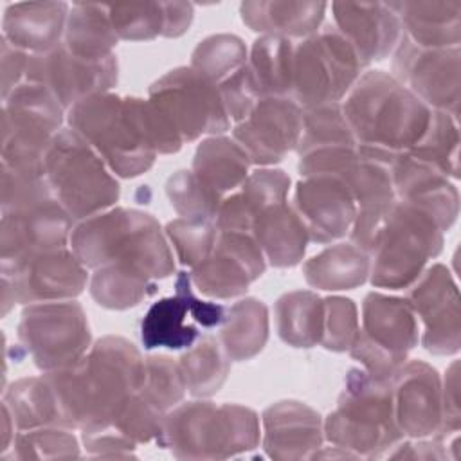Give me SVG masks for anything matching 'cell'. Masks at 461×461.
<instances>
[{
    "label": "cell",
    "mask_w": 461,
    "mask_h": 461,
    "mask_svg": "<svg viewBox=\"0 0 461 461\" xmlns=\"http://www.w3.org/2000/svg\"><path fill=\"white\" fill-rule=\"evenodd\" d=\"M393 76L430 110L459 117L461 50L423 49L405 34L393 52Z\"/></svg>",
    "instance_id": "obj_14"
},
{
    "label": "cell",
    "mask_w": 461,
    "mask_h": 461,
    "mask_svg": "<svg viewBox=\"0 0 461 461\" xmlns=\"http://www.w3.org/2000/svg\"><path fill=\"white\" fill-rule=\"evenodd\" d=\"M403 34L423 49H454L461 41V2H389Z\"/></svg>",
    "instance_id": "obj_28"
},
{
    "label": "cell",
    "mask_w": 461,
    "mask_h": 461,
    "mask_svg": "<svg viewBox=\"0 0 461 461\" xmlns=\"http://www.w3.org/2000/svg\"><path fill=\"white\" fill-rule=\"evenodd\" d=\"M294 40L259 36L250 49L247 67L259 97H290Z\"/></svg>",
    "instance_id": "obj_37"
},
{
    "label": "cell",
    "mask_w": 461,
    "mask_h": 461,
    "mask_svg": "<svg viewBox=\"0 0 461 461\" xmlns=\"http://www.w3.org/2000/svg\"><path fill=\"white\" fill-rule=\"evenodd\" d=\"M79 456V443L70 429L38 427L14 436L9 459H72Z\"/></svg>",
    "instance_id": "obj_44"
},
{
    "label": "cell",
    "mask_w": 461,
    "mask_h": 461,
    "mask_svg": "<svg viewBox=\"0 0 461 461\" xmlns=\"http://www.w3.org/2000/svg\"><path fill=\"white\" fill-rule=\"evenodd\" d=\"M29 56L25 50L13 47L9 41L2 38V99H5L20 83L25 79V68Z\"/></svg>",
    "instance_id": "obj_55"
},
{
    "label": "cell",
    "mask_w": 461,
    "mask_h": 461,
    "mask_svg": "<svg viewBox=\"0 0 461 461\" xmlns=\"http://www.w3.org/2000/svg\"><path fill=\"white\" fill-rule=\"evenodd\" d=\"M335 29L366 65L382 61L398 47L403 31L389 2H333Z\"/></svg>",
    "instance_id": "obj_22"
},
{
    "label": "cell",
    "mask_w": 461,
    "mask_h": 461,
    "mask_svg": "<svg viewBox=\"0 0 461 461\" xmlns=\"http://www.w3.org/2000/svg\"><path fill=\"white\" fill-rule=\"evenodd\" d=\"M72 229V216L54 196L2 211L0 268L36 252L67 247Z\"/></svg>",
    "instance_id": "obj_18"
},
{
    "label": "cell",
    "mask_w": 461,
    "mask_h": 461,
    "mask_svg": "<svg viewBox=\"0 0 461 461\" xmlns=\"http://www.w3.org/2000/svg\"><path fill=\"white\" fill-rule=\"evenodd\" d=\"M324 299L312 290L283 294L274 304L279 339L292 348H313L322 337Z\"/></svg>",
    "instance_id": "obj_36"
},
{
    "label": "cell",
    "mask_w": 461,
    "mask_h": 461,
    "mask_svg": "<svg viewBox=\"0 0 461 461\" xmlns=\"http://www.w3.org/2000/svg\"><path fill=\"white\" fill-rule=\"evenodd\" d=\"M70 5L67 2H16L4 11L2 38L27 54L50 50L63 41Z\"/></svg>",
    "instance_id": "obj_25"
},
{
    "label": "cell",
    "mask_w": 461,
    "mask_h": 461,
    "mask_svg": "<svg viewBox=\"0 0 461 461\" xmlns=\"http://www.w3.org/2000/svg\"><path fill=\"white\" fill-rule=\"evenodd\" d=\"M265 259L277 268L301 263L310 236L295 207L286 200L263 211L250 229Z\"/></svg>",
    "instance_id": "obj_30"
},
{
    "label": "cell",
    "mask_w": 461,
    "mask_h": 461,
    "mask_svg": "<svg viewBox=\"0 0 461 461\" xmlns=\"http://www.w3.org/2000/svg\"><path fill=\"white\" fill-rule=\"evenodd\" d=\"M371 258L360 247L335 243L303 265V274L312 288L324 292L353 290L369 279Z\"/></svg>",
    "instance_id": "obj_32"
},
{
    "label": "cell",
    "mask_w": 461,
    "mask_h": 461,
    "mask_svg": "<svg viewBox=\"0 0 461 461\" xmlns=\"http://www.w3.org/2000/svg\"><path fill=\"white\" fill-rule=\"evenodd\" d=\"M148 99L169 121L184 144L203 135H221L230 128L218 86L191 67L166 72L149 86Z\"/></svg>",
    "instance_id": "obj_11"
},
{
    "label": "cell",
    "mask_w": 461,
    "mask_h": 461,
    "mask_svg": "<svg viewBox=\"0 0 461 461\" xmlns=\"http://www.w3.org/2000/svg\"><path fill=\"white\" fill-rule=\"evenodd\" d=\"M250 164L249 155L234 139L212 135L198 144L191 171L203 185L225 198L245 182Z\"/></svg>",
    "instance_id": "obj_31"
},
{
    "label": "cell",
    "mask_w": 461,
    "mask_h": 461,
    "mask_svg": "<svg viewBox=\"0 0 461 461\" xmlns=\"http://www.w3.org/2000/svg\"><path fill=\"white\" fill-rule=\"evenodd\" d=\"M366 67L351 43L328 23L295 43L290 97L301 108L339 103Z\"/></svg>",
    "instance_id": "obj_8"
},
{
    "label": "cell",
    "mask_w": 461,
    "mask_h": 461,
    "mask_svg": "<svg viewBox=\"0 0 461 461\" xmlns=\"http://www.w3.org/2000/svg\"><path fill=\"white\" fill-rule=\"evenodd\" d=\"M358 333L357 304L340 295L324 297V319L321 346L328 351H348Z\"/></svg>",
    "instance_id": "obj_49"
},
{
    "label": "cell",
    "mask_w": 461,
    "mask_h": 461,
    "mask_svg": "<svg viewBox=\"0 0 461 461\" xmlns=\"http://www.w3.org/2000/svg\"><path fill=\"white\" fill-rule=\"evenodd\" d=\"M418 340V317L405 297L369 292L362 303V326L348 351L371 376L391 380Z\"/></svg>",
    "instance_id": "obj_10"
},
{
    "label": "cell",
    "mask_w": 461,
    "mask_h": 461,
    "mask_svg": "<svg viewBox=\"0 0 461 461\" xmlns=\"http://www.w3.org/2000/svg\"><path fill=\"white\" fill-rule=\"evenodd\" d=\"M394 418L403 438H441V376L423 360H407L391 378Z\"/></svg>",
    "instance_id": "obj_20"
},
{
    "label": "cell",
    "mask_w": 461,
    "mask_h": 461,
    "mask_svg": "<svg viewBox=\"0 0 461 461\" xmlns=\"http://www.w3.org/2000/svg\"><path fill=\"white\" fill-rule=\"evenodd\" d=\"M18 340L38 369L52 371L81 358L92 346V333L83 306L68 299L27 304Z\"/></svg>",
    "instance_id": "obj_12"
},
{
    "label": "cell",
    "mask_w": 461,
    "mask_h": 461,
    "mask_svg": "<svg viewBox=\"0 0 461 461\" xmlns=\"http://www.w3.org/2000/svg\"><path fill=\"white\" fill-rule=\"evenodd\" d=\"M119 41L104 4H72L63 34V45L88 61H103L113 56Z\"/></svg>",
    "instance_id": "obj_35"
},
{
    "label": "cell",
    "mask_w": 461,
    "mask_h": 461,
    "mask_svg": "<svg viewBox=\"0 0 461 461\" xmlns=\"http://www.w3.org/2000/svg\"><path fill=\"white\" fill-rule=\"evenodd\" d=\"M290 176L283 169L261 167L245 178V182L221 200L216 214L218 230L249 232L258 216L270 205L286 200Z\"/></svg>",
    "instance_id": "obj_26"
},
{
    "label": "cell",
    "mask_w": 461,
    "mask_h": 461,
    "mask_svg": "<svg viewBox=\"0 0 461 461\" xmlns=\"http://www.w3.org/2000/svg\"><path fill=\"white\" fill-rule=\"evenodd\" d=\"M14 420L7 409V405L2 402V454L9 450V445L14 439Z\"/></svg>",
    "instance_id": "obj_58"
},
{
    "label": "cell",
    "mask_w": 461,
    "mask_h": 461,
    "mask_svg": "<svg viewBox=\"0 0 461 461\" xmlns=\"http://www.w3.org/2000/svg\"><path fill=\"white\" fill-rule=\"evenodd\" d=\"M191 274L178 272L175 279V295L162 297L148 308L140 322V340L146 349H187L198 340V328L187 322V317H191Z\"/></svg>",
    "instance_id": "obj_27"
},
{
    "label": "cell",
    "mask_w": 461,
    "mask_h": 461,
    "mask_svg": "<svg viewBox=\"0 0 461 461\" xmlns=\"http://www.w3.org/2000/svg\"><path fill=\"white\" fill-rule=\"evenodd\" d=\"M67 122L121 178L146 173L158 155L148 99L95 94L67 110Z\"/></svg>",
    "instance_id": "obj_3"
},
{
    "label": "cell",
    "mask_w": 461,
    "mask_h": 461,
    "mask_svg": "<svg viewBox=\"0 0 461 461\" xmlns=\"http://www.w3.org/2000/svg\"><path fill=\"white\" fill-rule=\"evenodd\" d=\"M2 315L16 303H50L77 297L88 281L86 267L67 249H52L2 267Z\"/></svg>",
    "instance_id": "obj_13"
},
{
    "label": "cell",
    "mask_w": 461,
    "mask_h": 461,
    "mask_svg": "<svg viewBox=\"0 0 461 461\" xmlns=\"http://www.w3.org/2000/svg\"><path fill=\"white\" fill-rule=\"evenodd\" d=\"M157 292L153 279L124 263H108L94 270L92 299L108 310H128Z\"/></svg>",
    "instance_id": "obj_40"
},
{
    "label": "cell",
    "mask_w": 461,
    "mask_h": 461,
    "mask_svg": "<svg viewBox=\"0 0 461 461\" xmlns=\"http://www.w3.org/2000/svg\"><path fill=\"white\" fill-rule=\"evenodd\" d=\"M178 367L187 393L196 398H207L225 384L230 373V358L220 340L212 335H202L178 358Z\"/></svg>",
    "instance_id": "obj_38"
},
{
    "label": "cell",
    "mask_w": 461,
    "mask_h": 461,
    "mask_svg": "<svg viewBox=\"0 0 461 461\" xmlns=\"http://www.w3.org/2000/svg\"><path fill=\"white\" fill-rule=\"evenodd\" d=\"M443 438H421V439H402L396 443L385 457L389 459H445L448 457L443 450Z\"/></svg>",
    "instance_id": "obj_56"
},
{
    "label": "cell",
    "mask_w": 461,
    "mask_h": 461,
    "mask_svg": "<svg viewBox=\"0 0 461 461\" xmlns=\"http://www.w3.org/2000/svg\"><path fill=\"white\" fill-rule=\"evenodd\" d=\"M43 376L52 387L61 427L94 432L112 427L121 407L140 391L146 358L128 339L106 335L76 362L43 371Z\"/></svg>",
    "instance_id": "obj_1"
},
{
    "label": "cell",
    "mask_w": 461,
    "mask_h": 461,
    "mask_svg": "<svg viewBox=\"0 0 461 461\" xmlns=\"http://www.w3.org/2000/svg\"><path fill=\"white\" fill-rule=\"evenodd\" d=\"M450 180L459 178V124L457 117L432 110L427 130L407 151Z\"/></svg>",
    "instance_id": "obj_41"
},
{
    "label": "cell",
    "mask_w": 461,
    "mask_h": 461,
    "mask_svg": "<svg viewBox=\"0 0 461 461\" xmlns=\"http://www.w3.org/2000/svg\"><path fill=\"white\" fill-rule=\"evenodd\" d=\"M263 448L279 461L312 459L322 448L324 430L321 414L297 400H281L261 414Z\"/></svg>",
    "instance_id": "obj_23"
},
{
    "label": "cell",
    "mask_w": 461,
    "mask_h": 461,
    "mask_svg": "<svg viewBox=\"0 0 461 461\" xmlns=\"http://www.w3.org/2000/svg\"><path fill=\"white\" fill-rule=\"evenodd\" d=\"M441 250L443 230L434 218L396 198L369 250V281L376 288H409Z\"/></svg>",
    "instance_id": "obj_6"
},
{
    "label": "cell",
    "mask_w": 461,
    "mask_h": 461,
    "mask_svg": "<svg viewBox=\"0 0 461 461\" xmlns=\"http://www.w3.org/2000/svg\"><path fill=\"white\" fill-rule=\"evenodd\" d=\"M166 194L171 207L182 218L211 220L216 223V214L223 198L203 185L191 169L173 173L166 182Z\"/></svg>",
    "instance_id": "obj_45"
},
{
    "label": "cell",
    "mask_w": 461,
    "mask_h": 461,
    "mask_svg": "<svg viewBox=\"0 0 461 461\" xmlns=\"http://www.w3.org/2000/svg\"><path fill=\"white\" fill-rule=\"evenodd\" d=\"M0 187L2 211L36 203L54 196L43 173H25L7 166H2Z\"/></svg>",
    "instance_id": "obj_51"
},
{
    "label": "cell",
    "mask_w": 461,
    "mask_h": 461,
    "mask_svg": "<svg viewBox=\"0 0 461 461\" xmlns=\"http://www.w3.org/2000/svg\"><path fill=\"white\" fill-rule=\"evenodd\" d=\"M405 301L423 324L421 346L432 355H456L461 348L459 290L450 270L434 263L407 288Z\"/></svg>",
    "instance_id": "obj_16"
},
{
    "label": "cell",
    "mask_w": 461,
    "mask_h": 461,
    "mask_svg": "<svg viewBox=\"0 0 461 461\" xmlns=\"http://www.w3.org/2000/svg\"><path fill=\"white\" fill-rule=\"evenodd\" d=\"M164 418L166 412L149 403L139 391L130 396L128 402L121 407L112 427L128 439H131L135 445H139L158 438Z\"/></svg>",
    "instance_id": "obj_50"
},
{
    "label": "cell",
    "mask_w": 461,
    "mask_h": 461,
    "mask_svg": "<svg viewBox=\"0 0 461 461\" xmlns=\"http://www.w3.org/2000/svg\"><path fill=\"white\" fill-rule=\"evenodd\" d=\"M104 7L119 40L146 41L164 32L162 2H115Z\"/></svg>",
    "instance_id": "obj_46"
},
{
    "label": "cell",
    "mask_w": 461,
    "mask_h": 461,
    "mask_svg": "<svg viewBox=\"0 0 461 461\" xmlns=\"http://www.w3.org/2000/svg\"><path fill=\"white\" fill-rule=\"evenodd\" d=\"M391 176L398 200L430 214L443 232L456 223L459 193L450 178L412 158L409 153H402L393 160Z\"/></svg>",
    "instance_id": "obj_24"
},
{
    "label": "cell",
    "mask_w": 461,
    "mask_h": 461,
    "mask_svg": "<svg viewBox=\"0 0 461 461\" xmlns=\"http://www.w3.org/2000/svg\"><path fill=\"white\" fill-rule=\"evenodd\" d=\"M63 112L43 85L22 81L2 104V166L45 175V155L63 130Z\"/></svg>",
    "instance_id": "obj_9"
},
{
    "label": "cell",
    "mask_w": 461,
    "mask_h": 461,
    "mask_svg": "<svg viewBox=\"0 0 461 461\" xmlns=\"http://www.w3.org/2000/svg\"><path fill=\"white\" fill-rule=\"evenodd\" d=\"M157 443L176 459H227L259 445V418L238 403H178L166 414Z\"/></svg>",
    "instance_id": "obj_5"
},
{
    "label": "cell",
    "mask_w": 461,
    "mask_h": 461,
    "mask_svg": "<svg viewBox=\"0 0 461 461\" xmlns=\"http://www.w3.org/2000/svg\"><path fill=\"white\" fill-rule=\"evenodd\" d=\"M324 439L355 457H385L403 439L394 418L391 380L351 367L337 407L322 421Z\"/></svg>",
    "instance_id": "obj_4"
},
{
    "label": "cell",
    "mask_w": 461,
    "mask_h": 461,
    "mask_svg": "<svg viewBox=\"0 0 461 461\" xmlns=\"http://www.w3.org/2000/svg\"><path fill=\"white\" fill-rule=\"evenodd\" d=\"M45 178L54 198L77 221L113 207L121 196V185L106 162L70 128L52 139L45 155Z\"/></svg>",
    "instance_id": "obj_7"
},
{
    "label": "cell",
    "mask_w": 461,
    "mask_h": 461,
    "mask_svg": "<svg viewBox=\"0 0 461 461\" xmlns=\"http://www.w3.org/2000/svg\"><path fill=\"white\" fill-rule=\"evenodd\" d=\"M128 207H110L94 216L79 220L70 232V250L86 268L112 263L121 236L128 225Z\"/></svg>",
    "instance_id": "obj_33"
},
{
    "label": "cell",
    "mask_w": 461,
    "mask_h": 461,
    "mask_svg": "<svg viewBox=\"0 0 461 461\" xmlns=\"http://www.w3.org/2000/svg\"><path fill=\"white\" fill-rule=\"evenodd\" d=\"M218 232L220 230L214 221L196 218H175L167 221L164 229V234L173 245L178 261L191 268L211 254Z\"/></svg>",
    "instance_id": "obj_47"
},
{
    "label": "cell",
    "mask_w": 461,
    "mask_h": 461,
    "mask_svg": "<svg viewBox=\"0 0 461 461\" xmlns=\"http://www.w3.org/2000/svg\"><path fill=\"white\" fill-rule=\"evenodd\" d=\"M326 9V2L259 0L243 2L240 14L243 23L261 36L303 40L321 29Z\"/></svg>",
    "instance_id": "obj_29"
},
{
    "label": "cell",
    "mask_w": 461,
    "mask_h": 461,
    "mask_svg": "<svg viewBox=\"0 0 461 461\" xmlns=\"http://www.w3.org/2000/svg\"><path fill=\"white\" fill-rule=\"evenodd\" d=\"M249 52L243 40L236 34H212L202 40L191 54V68L216 86L243 68Z\"/></svg>",
    "instance_id": "obj_43"
},
{
    "label": "cell",
    "mask_w": 461,
    "mask_h": 461,
    "mask_svg": "<svg viewBox=\"0 0 461 461\" xmlns=\"http://www.w3.org/2000/svg\"><path fill=\"white\" fill-rule=\"evenodd\" d=\"M4 403L7 405L18 430L61 427L52 387L43 375L13 382L4 393Z\"/></svg>",
    "instance_id": "obj_39"
},
{
    "label": "cell",
    "mask_w": 461,
    "mask_h": 461,
    "mask_svg": "<svg viewBox=\"0 0 461 461\" xmlns=\"http://www.w3.org/2000/svg\"><path fill=\"white\" fill-rule=\"evenodd\" d=\"M303 108L292 97H259L249 117L234 124L232 139L256 166L281 162L297 148Z\"/></svg>",
    "instance_id": "obj_19"
},
{
    "label": "cell",
    "mask_w": 461,
    "mask_h": 461,
    "mask_svg": "<svg viewBox=\"0 0 461 461\" xmlns=\"http://www.w3.org/2000/svg\"><path fill=\"white\" fill-rule=\"evenodd\" d=\"M164 4V38H178L189 31L194 5L191 2H162Z\"/></svg>",
    "instance_id": "obj_57"
},
{
    "label": "cell",
    "mask_w": 461,
    "mask_h": 461,
    "mask_svg": "<svg viewBox=\"0 0 461 461\" xmlns=\"http://www.w3.org/2000/svg\"><path fill=\"white\" fill-rule=\"evenodd\" d=\"M218 90L229 119L234 121L236 124L249 117V113L252 112V108L259 99L247 65L240 68L236 74H232L230 77H227L223 83H220Z\"/></svg>",
    "instance_id": "obj_52"
},
{
    "label": "cell",
    "mask_w": 461,
    "mask_h": 461,
    "mask_svg": "<svg viewBox=\"0 0 461 461\" xmlns=\"http://www.w3.org/2000/svg\"><path fill=\"white\" fill-rule=\"evenodd\" d=\"M267 259L249 232L220 230L211 254L193 267V286L216 299H230L245 294L263 276Z\"/></svg>",
    "instance_id": "obj_17"
},
{
    "label": "cell",
    "mask_w": 461,
    "mask_h": 461,
    "mask_svg": "<svg viewBox=\"0 0 461 461\" xmlns=\"http://www.w3.org/2000/svg\"><path fill=\"white\" fill-rule=\"evenodd\" d=\"M441 405H443V423L441 438L459 432L461 429V411H459V362L454 360L441 380Z\"/></svg>",
    "instance_id": "obj_54"
},
{
    "label": "cell",
    "mask_w": 461,
    "mask_h": 461,
    "mask_svg": "<svg viewBox=\"0 0 461 461\" xmlns=\"http://www.w3.org/2000/svg\"><path fill=\"white\" fill-rule=\"evenodd\" d=\"M294 207L310 241L321 245L346 236L357 214V203L348 185L331 175L303 176L295 185Z\"/></svg>",
    "instance_id": "obj_21"
},
{
    "label": "cell",
    "mask_w": 461,
    "mask_h": 461,
    "mask_svg": "<svg viewBox=\"0 0 461 461\" xmlns=\"http://www.w3.org/2000/svg\"><path fill=\"white\" fill-rule=\"evenodd\" d=\"M268 340V308L256 297H245L225 308L220 344L230 360L254 358Z\"/></svg>",
    "instance_id": "obj_34"
},
{
    "label": "cell",
    "mask_w": 461,
    "mask_h": 461,
    "mask_svg": "<svg viewBox=\"0 0 461 461\" xmlns=\"http://www.w3.org/2000/svg\"><path fill=\"white\" fill-rule=\"evenodd\" d=\"M117 79L115 54L103 61H88L72 54L61 41L50 50L29 56L23 81L43 85L65 110H70L90 95L110 92Z\"/></svg>",
    "instance_id": "obj_15"
},
{
    "label": "cell",
    "mask_w": 461,
    "mask_h": 461,
    "mask_svg": "<svg viewBox=\"0 0 461 461\" xmlns=\"http://www.w3.org/2000/svg\"><path fill=\"white\" fill-rule=\"evenodd\" d=\"M185 391L178 362L167 355H149L146 358V376L140 394L149 403L167 414L184 400Z\"/></svg>",
    "instance_id": "obj_48"
},
{
    "label": "cell",
    "mask_w": 461,
    "mask_h": 461,
    "mask_svg": "<svg viewBox=\"0 0 461 461\" xmlns=\"http://www.w3.org/2000/svg\"><path fill=\"white\" fill-rule=\"evenodd\" d=\"M340 106L358 151L389 164L420 140L432 113L423 101L384 70L364 72Z\"/></svg>",
    "instance_id": "obj_2"
},
{
    "label": "cell",
    "mask_w": 461,
    "mask_h": 461,
    "mask_svg": "<svg viewBox=\"0 0 461 461\" xmlns=\"http://www.w3.org/2000/svg\"><path fill=\"white\" fill-rule=\"evenodd\" d=\"M83 445L92 457H130L137 447L113 427L83 432Z\"/></svg>",
    "instance_id": "obj_53"
},
{
    "label": "cell",
    "mask_w": 461,
    "mask_h": 461,
    "mask_svg": "<svg viewBox=\"0 0 461 461\" xmlns=\"http://www.w3.org/2000/svg\"><path fill=\"white\" fill-rule=\"evenodd\" d=\"M340 146H357L340 103L303 108V131L295 148L297 155Z\"/></svg>",
    "instance_id": "obj_42"
}]
</instances>
